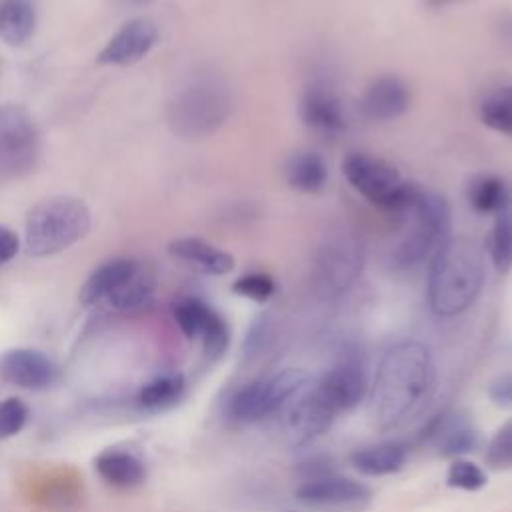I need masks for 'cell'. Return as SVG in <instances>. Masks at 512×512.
Here are the masks:
<instances>
[{
    "label": "cell",
    "mask_w": 512,
    "mask_h": 512,
    "mask_svg": "<svg viewBox=\"0 0 512 512\" xmlns=\"http://www.w3.org/2000/svg\"><path fill=\"white\" fill-rule=\"evenodd\" d=\"M316 384L338 414L358 406L368 390L364 364L354 354L342 356L316 380Z\"/></svg>",
    "instance_id": "7c38bea8"
},
{
    "label": "cell",
    "mask_w": 512,
    "mask_h": 512,
    "mask_svg": "<svg viewBox=\"0 0 512 512\" xmlns=\"http://www.w3.org/2000/svg\"><path fill=\"white\" fill-rule=\"evenodd\" d=\"M480 120L490 130L512 136V84L490 90L480 100Z\"/></svg>",
    "instance_id": "484cf974"
},
{
    "label": "cell",
    "mask_w": 512,
    "mask_h": 512,
    "mask_svg": "<svg viewBox=\"0 0 512 512\" xmlns=\"http://www.w3.org/2000/svg\"><path fill=\"white\" fill-rule=\"evenodd\" d=\"M56 366L48 356L30 348H14L0 356V380L26 390H40L54 382Z\"/></svg>",
    "instance_id": "9a60e30c"
},
{
    "label": "cell",
    "mask_w": 512,
    "mask_h": 512,
    "mask_svg": "<svg viewBox=\"0 0 512 512\" xmlns=\"http://www.w3.org/2000/svg\"><path fill=\"white\" fill-rule=\"evenodd\" d=\"M296 500L312 512H364L372 490L354 478L326 474L300 484Z\"/></svg>",
    "instance_id": "8fae6325"
},
{
    "label": "cell",
    "mask_w": 512,
    "mask_h": 512,
    "mask_svg": "<svg viewBox=\"0 0 512 512\" xmlns=\"http://www.w3.org/2000/svg\"><path fill=\"white\" fill-rule=\"evenodd\" d=\"M138 260L132 258H114L98 266L88 280L84 282L80 290V300L82 304H98L106 302L138 268Z\"/></svg>",
    "instance_id": "ffe728a7"
},
{
    "label": "cell",
    "mask_w": 512,
    "mask_h": 512,
    "mask_svg": "<svg viewBox=\"0 0 512 512\" xmlns=\"http://www.w3.org/2000/svg\"><path fill=\"white\" fill-rule=\"evenodd\" d=\"M468 204L480 214H498L510 208L508 184L496 174H476L466 186Z\"/></svg>",
    "instance_id": "603a6c76"
},
{
    "label": "cell",
    "mask_w": 512,
    "mask_h": 512,
    "mask_svg": "<svg viewBox=\"0 0 512 512\" xmlns=\"http://www.w3.org/2000/svg\"><path fill=\"white\" fill-rule=\"evenodd\" d=\"M488 396L496 406L512 408V372L496 376L488 386Z\"/></svg>",
    "instance_id": "836d02e7"
},
{
    "label": "cell",
    "mask_w": 512,
    "mask_h": 512,
    "mask_svg": "<svg viewBox=\"0 0 512 512\" xmlns=\"http://www.w3.org/2000/svg\"><path fill=\"white\" fill-rule=\"evenodd\" d=\"M396 220L402 226V234L388 254V266L394 272L418 268L450 238V206L436 192L420 190L416 200Z\"/></svg>",
    "instance_id": "3957f363"
},
{
    "label": "cell",
    "mask_w": 512,
    "mask_h": 512,
    "mask_svg": "<svg viewBox=\"0 0 512 512\" xmlns=\"http://www.w3.org/2000/svg\"><path fill=\"white\" fill-rule=\"evenodd\" d=\"M342 172L360 196L394 216L402 214L422 190L416 182L404 180L390 162L366 152L348 154Z\"/></svg>",
    "instance_id": "8992f818"
},
{
    "label": "cell",
    "mask_w": 512,
    "mask_h": 512,
    "mask_svg": "<svg viewBox=\"0 0 512 512\" xmlns=\"http://www.w3.org/2000/svg\"><path fill=\"white\" fill-rule=\"evenodd\" d=\"M98 474L112 486L130 488L144 480V464L130 452L124 450H104L96 458Z\"/></svg>",
    "instance_id": "cb8c5ba5"
},
{
    "label": "cell",
    "mask_w": 512,
    "mask_h": 512,
    "mask_svg": "<svg viewBox=\"0 0 512 512\" xmlns=\"http://www.w3.org/2000/svg\"><path fill=\"white\" fill-rule=\"evenodd\" d=\"M174 318L182 334L194 340V338H202L208 332V328L220 318V314L214 308H210L204 300L196 296H188L174 306Z\"/></svg>",
    "instance_id": "4316f807"
},
{
    "label": "cell",
    "mask_w": 512,
    "mask_h": 512,
    "mask_svg": "<svg viewBox=\"0 0 512 512\" xmlns=\"http://www.w3.org/2000/svg\"><path fill=\"white\" fill-rule=\"evenodd\" d=\"M132 2H146V0H132Z\"/></svg>",
    "instance_id": "74e56055"
},
{
    "label": "cell",
    "mask_w": 512,
    "mask_h": 512,
    "mask_svg": "<svg viewBox=\"0 0 512 512\" xmlns=\"http://www.w3.org/2000/svg\"><path fill=\"white\" fill-rule=\"evenodd\" d=\"M432 356L422 342L392 344L376 370L370 388V418L378 430L402 424L432 384Z\"/></svg>",
    "instance_id": "6da1fadb"
},
{
    "label": "cell",
    "mask_w": 512,
    "mask_h": 512,
    "mask_svg": "<svg viewBox=\"0 0 512 512\" xmlns=\"http://www.w3.org/2000/svg\"><path fill=\"white\" fill-rule=\"evenodd\" d=\"M282 426L292 444H308L322 436L338 416L316 380L312 378L280 410Z\"/></svg>",
    "instance_id": "30bf717a"
},
{
    "label": "cell",
    "mask_w": 512,
    "mask_h": 512,
    "mask_svg": "<svg viewBox=\"0 0 512 512\" xmlns=\"http://www.w3.org/2000/svg\"><path fill=\"white\" fill-rule=\"evenodd\" d=\"M36 28L32 0H0V38L10 46L26 44Z\"/></svg>",
    "instance_id": "7402d4cb"
},
{
    "label": "cell",
    "mask_w": 512,
    "mask_h": 512,
    "mask_svg": "<svg viewBox=\"0 0 512 512\" xmlns=\"http://www.w3.org/2000/svg\"><path fill=\"white\" fill-rule=\"evenodd\" d=\"M284 176L290 188L304 194H316L326 186L328 168L320 154L312 150H300L286 160Z\"/></svg>",
    "instance_id": "44dd1931"
},
{
    "label": "cell",
    "mask_w": 512,
    "mask_h": 512,
    "mask_svg": "<svg viewBox=\"0 0 512 512\" xmlns=\"http://www.w3.org/2000/svg\"><path fill=\"white\" fill-rule=\"evenodd\" d=\"M90 210L74 196H52L38 202L26 216L24 242L30 256L58 254L86 236Z\"/></svg>",
    "instance_id": "5b68a950"
},
{
    "label": "cell",
    "mask_w": 512,
    "mask_h": 512,
    "mask_svg": "<svg viewBox=\"0 0 512 512\" xmlns=\"http://www.w3.org/2000/svg\"><path fill=\"white\" fill-rule=\"evenodd\" d=\"M420 440L436 448L440 456L446 458H460L478 448L480 434L470 422L456 412H442L434 416L426 428H422Z\"/></svg>",
    "instance_id": "5bb4252c"
},
{
    "label": "cell",
    "mask_w": 512,
    "mask_h": 512,
    "mask_svg": "<svg viewBox=\"0 0 512 512\" xmlns=\"http://www.w3.org/2000/svg\"><path fill=\"white\" fill-rule=\"evenodd\" d=\"M40 156V132L32 116L16 106H0V182L26 176Z\"/></svg>",
    "instance_id": "9c48e42d"
},
{
    "label": "cell",
    "mask_w": 512,
    "mask_h": 512,
    "mask_svg": "<svg viewBox=\"0 0 512 512\" xmlns=\"http://www.w3.org/2000/svg\"><path fill=\"white\" fill-rule=\"evenodd\" d=\"M302 122L324 136H334L346 130V110L342 98L324 84H312L300 100Z\"/></svg>",
    "instance_id": "2e32d148"
},
{
    "label": "cell",
    "mask_w": 512,
    "mask_h": 512,
    "mask_svg": "<svg viewBox=\"0 0 512 512\" xmlns=\"http://www.w3.org/2000/svg\"><path fill=\"white\" fill-rule=\"evenodd\" d=\"M168 252L198 272L210 276H224L234 268V258L228 252L202 238H176L168 244Z\"/></svg>",
    "instance_id": "ac0fdd59"
},
{
    "label": "cell",
    "mask_w": 512,
    "mask_h": 512,
    "mask_svg": "<svg viewBox=\"0 0 512 512\" xmlns=\"http://www.w3.org/2000/svg\"><path fill=\"white\" fill-rule=\"evenodd\" d=\"M232 112L228 84L214 74L190 78L168 104V122L182 138H204L216 132Z\"/></svg>",
    "instance_id": "277c9868"
},
{
    "label": "cell",
    "mask_w": 512,
    "mask_h": 512,
    "mask_svg": "<svg viewBox=\"0 0 512 512\" xmlns=\"http://www.w3.org/2000/svg\"><path fill=\"white\" fill-rule=\"evenodd\" d=\"M486 246L494 268L506 274L512 268V206L494 216Z\"/></svg>",
    "instance_id": "f1b7e54d"
},
{
    "label": "cell",
    "mask_w": 512,
    "mask_h": 512,
    "mask_svg": "<svg viewBox=\"0 0 512 512\" xmlns=\"http://www.w3.org/2000/svg\"><path fill=\"white\" fill-rule=\"evenodd\" d=\"M312 376L300 368H286L270 376L256 378L240 386L228 400V416L240 424H254L286 406V402L302 390Z\"/></svg>",
    "instance_id": "ba28073f"
},
{
    "label": "cell",
    "mask_w": 512,
    "mask_h": 512,
    "mask_svg": "<svg viewBox=\"0 0 512 512\" xmlns=\"http://www.w3.org/2000/svg\"><path fill=\"white\" fill-rule=\"evenodd\" d=\"M18 236L8 226H0V266L10 262L18 252Z\"/></svg>",
    "instance_id": "e575fe53"
},
{
    "label": "cell",
    "mask_w": 512,
    "mask_h": 512,
    "mask_svg": "<svg viewBox=\"0 0 512 512\" xmlns=\"http://www.w3.org/2000/svg\"><path fill=\"white\" fill-rule=\"evenodd\" d=\"M498 28H500V36L504 38V42L512 46V12L506 14V16L500 20Z\"/></svg>",
    "instance_id": "d590c367"
},
{
    "label": "cell",
    "mask_w": 512,
    "mask_h": 512,
    "mask_svg": "<svg viewBox=\"0 0 512 512\" xmlns=\"http://www.w3.org/2000/svg\"><path fill=\"white\" fill-rule=\"evenodd\" d=\"M486 262L470 238H448L432 256L428 272V302L434 314L450 318L466 312L484 286Z\"/></svg>",
    "instance_id": "7a4b0ae2"
},
{
    "label": "cell",
    "mask_w": 512,
    "mask_h": 512,
    "mask_svg": "<svg viewBox=\"0 0 512 512\" xmlns=\"http://www.w3.org/2000/svg\"><path fill=\"white\" fill-rule=\"evenodd\" d=\"M462 0H424V4L432 10H438V8H446V6H452V4H458Z\"/></svg>",
    "instance_id": "8d00e7d4"
},
{
    "label": "cell",
    "mask_w": 512,
    "mask_h": 512,
    "mask_svg": "<svg viewBox=\"0 0 512 512\" xmlns=\"http://www.w3.org/2000/svg\"><path fill=\"white\" fill-rule=\"evenodd\" d=\"M364 246L354 230L338 228L324 236L320 242L312 278L314 288L324 298H336L344 294L362 274Z\"/></svg>",
    "instance_id": "52a82bcc"
},
{
    "label": "cell",
    "mask_w": 512,
    "mask_h": 512,
    "mask_svg": "<svg viewBox=\"0 0 512 512\" xmlns=\"http://www.w3.org/2000/svg\"><path fill=\"white\" fill-rule=\"evenodd\" d=\"M28 420V408L18 398L0 400V438L18 434Z\"/></svg>",
    "instance_id": "d6a6232c"
},
{
    "label": "cell",
    "mask_w": 512,
    "mask_h": 512,
    "mask_svg": "<svg viewBox=\"0 0 512 512\" xmlns=\"http://www.w3.org/2000/svg\"><path fill=\"white\" fill-rule=\"evenodd\" d=\"M488 482L484 470L464 458H454L452 464L448 466L446 472V484L450 488H458V490H468V492H476L480 488H484Z\"/></svg>",
    "instance_id": "f546056e"
},
{
    "label": "cell",
    "mask_w": 512,
    "mask_h": 512,
    "mask_svg": "<svg viewBox=\"0 0 512 512\" xmlns=\"http://www.w3.org/2000/svg\"><path fill=\"white\" fill-rule=\"evenodd\" d=\"M156 276L146 264H138L136 272L106 300L114 310H138L154 298Z\"/></svg>",
    "instance_id": "d4e9b609"
},
{
    "label": "cell",
    "mask_w": 512,
    "mask_h": 512,
    "mask_svg": "<svg viewBox=\"0 0 512 512\" xmlns=\"http://www.w3.org/2000/svg\"><path fill=\"white\" fill-rule=\"evenodd\" d=\"M158 42V26L150 18L128 20L100 50L98 62L128 66L142 60Z\"/></svg>",
    "instance_id": "4fadbf2b"
},
{
    "label": "cell",
    "mask_w": 512,
    "mask_h": 512,
    "mask_svg": "<svg viewBox=\"0 0 512 512\" xmlns=\"http://www.w3.org/2000/svg\"><path fill=\"white\" fill-rule=\"evenodd\" d=\"M486 464L494 470L512 468V420L502 424L486 448Z\"/></svg>",
    "instance_id": "1f68e13d"
},
{
    "label": "cell",
    "mask_w": 512,
    "mask_h": 512,
    "mask_svg": "<svg viewBox=\"0 0 512 512\" xmlns=\"http://www.w3.org/2000/svg\"><path fill=\"white\" fill-rule=\"evenodd\" d=\"M184 388L186 382L182 374H162L140 388L138 402L148 410H162L176 404L182 398Z\"/></svg>",
    "instance_id": "83f0119b"
},
{
    "label": "cell",
    "mask_w": 512,
    "mask_h": 512,
    "mask_svg": "<svg viewBox=\"0 0 512 512\" xmlns=\"http://www.w3.org/2000/svg\"><path fill=\"white\" fill-rule=\"evenodd\" d=\"M360 106L366 118L376 122H388L408 110L410 90L396 76H380L368 84Z\"/></svg>",
    "instance_id": "e0dca14e"
},
{
    "label": "cell",
    "mask_w": 512,
    "mask_h": 512,
    "mask_svg": "<svg viewBox=\"0 0 512 512\" xmlns=\"http://www.w3.org/2000/svg\"><path fill=\"white\" fill-rule=\"evenodd\" d=\"M232 292L254 302H268L276 294V282L266 272H248L234 280Z\"/></svg>",
    "instance_id": "4dcf8cb0"
},
{
    "label": "cell",
    "mask_w": 512,
    "mask_h": 512,
    "mask_svg": "<svg viewBox=\"0 0 512 512\" xmlns=\"http://www.w3.org/2000/svg\"><path fill=\"white\" fill-rule=\"evenodd\" d=\"M408 460V444L400 440H388L380 444L362 446L352 452V466L366 476H388L404 468Z\"/></svg>",
    "instance_id": "d6986e66"
}]
</instances>
